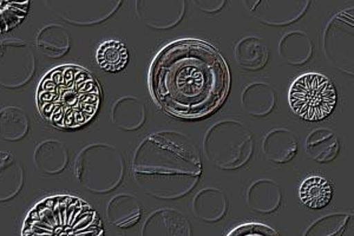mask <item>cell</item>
Instances as JSON below:
<instances>
[{
    "label": "cell",
    "instance_id": "obj_1",
    "mask_svg": "<svg viewBox=\"0 0 354 236\" xmlns=\"http://www.w3.org/2000/svg\"><path fill=\"white\" fill-rule=\"evenodd\" d=\"M230 70L218 50L196 39L167 45L153 60L150 87L158 105L180 118L207 116L230 90Z\"/></svg>",
    "mask_w": 354,
    "mask_h": 236
},
{
    "label": "cell",
    "instance_id": "obj_2",
    "mask_svg": "<svg viewBox=\"0 0 354 236\" xmlns=\"http://www.w3.org/2000/svg\"><path fill=\"white\" fill-rule=\"evenodd\" d=\"M133 179L150 197L176 200L193 190L200 181L202 163L188 137L176 131L147 137L133 155Z\"/></svg>",
    "mask_w": 354,
    "mask_h": 236
},
{
    "label": "cell",
    "instance_id": "obj_3",
    "mask_svg": "<svg viewBox=\"0 0 354 236\" xmlns=\"http://www.w3.org/2000/svg\"><path fill=\"white\" fill-rule=\"evenodd\" d=\"M101 103V88L88 70L65 64L53 69L37 89V108L48 125L58 129H76L96 116Z\"/></svg>",
    "mask_w": 354,
    "mask_h": 236
},
{
    "label": "cell",
    "instance_id": "obj_4",
    "mask_svg": "<svg viewBox=\"0 0 354 236\" xmlns=\"http://www.w3.org/2000/svg\"><path fill=\"white\" fill-rule=\"evenodd\" d=\"M21 236H104L100 215L80 197H46L28 212Z\"/></svg>",
    "mask_w": 354,
    "mask_h": 236
},
{
    "label": "cell",
    "instance_id": "obj_5",
    "mask_svg": "<svg viewBox=\"0 0 354 236\" xmlns=\"http://www.w3.org/2000/svg\"><path fill=\"white\" fill-rule=\"evenodd\" d=\"M124 170L121 152L105 143L86 145L75 162L77 180L95 194H108L118 188L124 179Z\"/></svg>",
    "mask_w": 354,
    "mask_h": 236
},
{
    "label": "cell",
    "instance_id": "obj_6",
    "mask_svg": "<svg viewBox=\"0 0 354 236\" xmlns=\"http://www.w3.org/2000/svg\"><path fill=\"white\" fill-rule=\"evenodd\" d=\"M203 150L215 167L234 170L243 167L253 156V137L238 120H221L205 132Z\"/></svg>",
    "mask_w": 354,
    "mask_h": 236
},
{
    "label": "cell",
    "instance_id": "obj_7",
    "mask_svg": "<svg viewBox=\"0 0 354 236\" xmlns=\"http://www.w3.org/2000/svg\"><path fill=\"white\" fill-rule=\"evenodd\" d=\"M288 100L297 116L306 120H320L333 111L337 92L327 77L308 73L294 80L288 92Z\"/></svg>",
    "mask_w": 354,
    "mask_h": 236
},
{
    "label": "cell",
    "instance_id": "obj_8",
    "mask_svg": "<svg viewBox=\"0 0 354 236\" xmlns=\"http://www.w3.org/2000/svg\"><path fill=\"white\" fill-rule=\"evenodd\" d=\"M37 60L31 46L21 39L0 40V87L19 89L36 73Z\"/></svg>",
    "mask_w": 354,
    "mask_h": 236
},
{
    "label": "cell",
    "instance_id": "obj_9",
    "mask_svg": "<svg viewBox=\"0 0 354 236\" xmlns=\"http://www.w3.org/2000/svg\"><path fill=\"white\" fill-rule=\"evenodd\" d=\"M324 51L335 68L353 76V8L338 13L324 33Z\"/></svg>",
    "mask_w": 354,
    "mask_h": 236
},
{
    "label": "cell",
    "instance_id": "obj_10",
    "mask_svg": "<svg viewBox=\"0 0 354 236\" xmlns=\"http://www.w3.org/2000/svg\"><path fill=\"white\" fill-rule=\"evenodd\" d=\"M117 0H45L53 13L71 25L91 26L106 21L121 8Z\"/></svg>",
    "mask_w": 354,
    "mask_h": 236
},
{
    "label": "cell",
    "instance_id": "obj_11",
    "mask_svg": "<svg viewBox=\"0 0 354 236\" xmlns=\"http://www.w3.org/2000/svg\"><path fill=\"white\" fill-rule=\"evenodd\" d=\"M250 12L261 23L270 26H287L305 16L310 8L308 0H257L245 1Z\"/></svg>",
    "mask_w": 354,
    "mask_h": 236
},
{
    "label": "cell",
    "instance_id": "obj_12",
    "mask_svg": "<svg viewBox=\"0 0 354 236\" xmlns=\"http://www.w3.org/2000/svg\"><path fill=\"white\" fill-rule=\"evenodd\" d=\"M185 0H138L136 13L148 28L169 30L181 23L185 15Z\"/></svg>",
    "mask_w": 354,
    "mask_h": 236
},
{
    "label": "cell",
    "instance_id": "obj_13",
    "mask_svg": "<svg viewBox=\"0 0 354 236\" xmlns=\"http://www.w3.org/2000/svg\"><path fill=\"white\" fill-rule=\"evenodd\" d=\"M141 236H192L188 220L174 209L156 210L145 221Z\"/></svg>",
    "mask_w": 354,
    "mask_h": 236
},
{
    "label": "cell",
    "instance_id": "obj_14",
    "mask_svg": "<svg viewBox=\"0 0 354 236\" xmlns=\"http://www.w3.org/2000/svg\"><path fill=\"white\" fill-rule=\"evenodd\" d=\"M262 150L274 163H288L298 154V138L288 129H274L262 140Z\"/></svg>",
    "mask_w": 354,
    "mask_h": 236
},
{
    "label": "cell",
    "instance_id": "obj_15",
    "mask_svg": "<svg viewBox=\"0 0 354 236\" xmlns=\"http://www.w3.org/2000/svg\"><path fill=\"white\" fill-rule=\"evenodd\" d=\"M147 110L137 97L124 96L118 98L111 108L113 125L123 131H137L145 125Z\"/></svg>",
    "mask_w": 354,
    "mask_h": 236
},
{
    "label": "cell",
    "instance_id": "obj_16",
    "mask_svg": "<svg viewBox=\"0 0 354 236\" xmlns=\"http://www.w3.org/2000/svg\"><path fill=\"white\" fill-rule=\"evenodd\" d=\"M242 107L250 116L263 118L277 108V92L267 83H252L242 92Z\"/></svg>",
    "mask_w": 354,
    "mask_h": 236
},
{
    "label": "cell",
    "instance_id": "obj_17",
    "mask_svg": "<svg viewBox=\"0 0 354 236\" xmlns=\"http://www.w3.org/2000/svg\"><path fill=\"white\" fill-rule=\"evenodd\" d=\"M282 202L281 189L277 182L267 179L255 181L247 192V204L254 212L272 214L277 212Z\"/></svg>",
    "mask_w": 354,
    "mask_h": 236
},
{
    "label": "cell",
    "instance_id": "obj_18",
    "mask_svg": "<svg viewBox=\"0 0 354 236\" xmlns=\"http://www.w3.org/2000/svg\"><path fill=\"white\" fill-rule=\"evenodd\" d=\"M193 212L198 219L214 224L221 221L228 212V197L216 188L202 189L193 200Z\"/></svg>",
    "mask_w": 354,
    "mask_h": 236
},
{
    "label": "cell",
    "instance_id": "obj_19",
    "mask_svg": "<svg viewBox=\"0 0 354 236\" xmlns=\"http://www.w3.org/2000/svg\"><path fill=\"white\" fill-rule=\"evenodd\" d=\"M33 161L37 169L45 175L61 174L68 163V149L59 140H44L35 149Z\"/></svg>",
    "mask_w": 354,
    "mask_h": 236
},
{
    "label": "cell",
    "instance_id": "obj_20",
    "mask_svg": "<svg viewBox=\"0 0 354 236\" xmlns=\"http://www.w3.org/2000/svg\"><path fill=\"white\" fill-rule=\"evenodd\" d=\"M24 185V169L10 152H0V202L12 200Z\"/></svg>",
    "mask_w": 354,
    "mask_h": 236
},
{
    "label": "cell",
    "instance_id": "obj_21",
    "mask_svg": "<svg viewBox=\"0 0 354 236\" xmlns=\"http://www.w3.org/2000/svg\"><path fill=\"white\" fill-rule=\"evenodd\" d=\"M279 55L287 64L301 66L313 57V43L306 33L290 31L279 42Z\"/></svg>",
    "mask_w": 354,
    "mask_h": 236
},
{
    "label": "cell",
    "instance_id": "obj_22",
    "mask_svg": "<svg viewBox=\"0 0 354 236\" xmlns=\"http://www.w3.org/2000/svg\"><path fill=\"white\" fill-rule=\"evenodd\" d=\"M142 207L136 197L130 194H120L110 200L106 207V219L117 228L133 227L140 221Z\"/></svg>",
    "mask_w": 354,
    "mask_h": 236
},
{
    "label": "cell",
    "instance_id": "obj_23",
    "mask_svg": "<svg viewBox=\"0 0 354 236\" xmlns=\"http://www.w3.org/2000/svg\"><path fill=\"white\" fill-rule=\"evenodd\" d=\"M340 143L333 130L317 128L306 138L307 155L318 163H330L338 156Z\"/></svg>",
    "mask_w": 354,
    "mask_h": 236
},
{
    "label": "cell",
    "instance_id": "obj_24",
    "mask_svg": "<svg viewBox=\"0 0 354 236\" xmlns=\"http://www.w3.org/2000/svg\"><path fill=\"white\" fill-rule=\"evenodd\" d=\"M36 45L44 56L58 60L68 53L71 40L64 26L48 24L37 33Z\"/></svg>",
    "mask_w": 354,
    "mask_h": 236
},
{
    "label": "cell",
    "instance_id": "obj_25",
    "mask_svg": "<svg viewBox=\"0 0 354 236\" xmlns=\"http://www.w3.org/2000/svg\"><path fill=\"white\" fill-rule=\"evenodd\" d=\"M268 48L260 38L245 37L235 46L238 64L248 71H259L268 63Z\"/></svg>",
    "mask_w": 354,
    "mask_h": 236
},
{
    "label": "cell",
    "instance_id": "obj_26",
    "mask_svg": "<svg viewBox=\"0 0 354 236\" xmlns=\"http://www.w3.org/2000/svg\"><path fill=\"white\" fill-rule=\"evenodd\" d=\"M30 130L28 115L19 107H6L0 110V138L17 142L26 137Z\"/></svg>",
    "mask_w": 354,
    "mask_h": 236
},
{
    "label": "cell",
    "instance_id": "obj_27",
    "mask_svg": "<svg viewBox=\"0 0 354 236\" xmlns=\"http://www.w3.org/2000/svg\"><path fill=\"white\" fill-rule=\"evenodd\" d=\"M332 197V185L326 179L322 176L307 177L299 188L300 201L308 208H324L330 203Z\"/></svg>",
    "mask_w": 354,
    "mask_h": 236
},
{
    "label": "cell",
    "instance_id": "obj_28",
    "mask_svg": "<svg viewBox=\"0 0 354 236\" xmlns=\"http://www.w3.org/2000/svg\"><path fill=\"white\" fill-rule=\"evenodd\" d=\"M128 58L129 55L125 45L117 40H106L97 48V64L109 73L121 71L128 64Z\"/></svg>",
    "mask_w": 354,
    "mask_h": 236
},
{
    "label": "cell",
    "instance_id": "obj_29",
    "mask_svg": "<svg viewBox=\"0 0 354 236\" xmlns=\"http://www.w3.org/2000/svg\"><path fill=\"white\" fill-rule=\"evenodd\" d=\"M30 11V1L0 0V33H8L21 24Z\"/></svg>",
    "mask_w": 354,
    "mask_h": 236
},
{
    "label": "cell",
    "instance_id": "obj_30",
    "mask_svg": "<svg viewBox=\"0 0 354 236\" xmlns=\"http://www.w3.org/2000/svg\"><path fill=\"white\" fill-rule=\"evenodd\" d=\"M227 236H280L278 232H275L273 228L262 224H241L236 228L233 229Z\"/></svg>",
    "mask_w": 354,
    "mask_h": 236
},
{
    "label": "cell",
    "instance_id": "obj_31",
    "mask_svg": "<svg viewBox=\"0 0 354 236\" xmlns=\"http://www.w3.org/2000/svg\"><path fill=\"white\" fill-rule=\"evenodd\" d=\"M194 4L198 5L202 11L205 13H218L221 11L227 3L225 0H195Z\"/></svg>",
    "mask_w": 354,
    "mask_h": 236
}]
</instances>
